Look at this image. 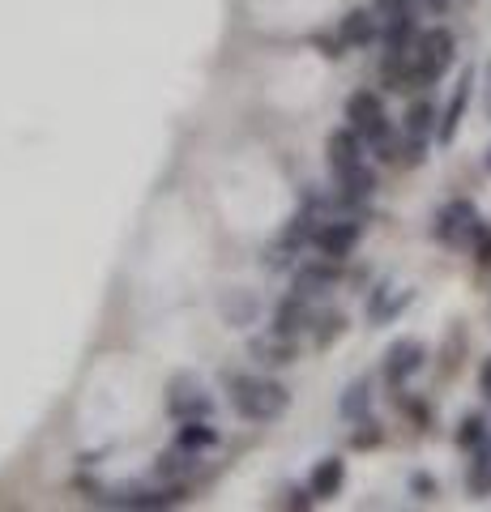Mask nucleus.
I'll list each match as a JSON object with an SVG mask.
<instances>
[{
    "instance_id": "7",
    "label": "nucleus",
    "mask_w": 491,
    "mask_h": 512,
    "mask_svg": "<svg viewBox=\"0 0 491 512\" xmlns=\"http://www.w3.org/2000/svg\"><path fill=\"white\" fill-rule=\"evenodd\" d=\"M248 355L257 359L261 367H287L299 355V338H291V333H282V329L269 325L265 333H257V338L248 342Z\"/></svg>"
},
{
    "instance_id": "22",
    "label": "nucleus",
    "mask_w": 491,
    "mask_h": 512,
    "mask_svg": "<svg viewBox=\"0 0 491 512\" xmlns=\"http://www.w3.org/2000/svg\"><path fill=\"white\" fill-rule=\"evenodd\" d=\"M466 483H470L474 495H491V448L487 444H479V457H474Z\"/></svg>"
},
{
    "instance_id": "8",
    "label": "nucleus",
    "mask_w": 491,
    "mask_h": 512,
    "mask_svg": "<svg viewBox=\"0 0 491 512\" xmlns=\"http://www.w3.org/2000/svg\"><path fill=\"white\" fill-rule=\"evenodd\" d=\"M334 282H338V261L321 256V261H304L295 269V286H291V291L304 295V299H321V295L334 291Z\"/></svg>"
},
{
    "instance_id": "20",
    "label": "nucleus",
    "mask_w": 491,
    "mask_h": 512,
    "mask_svg": "<svg viewBox=\"0 0 491 512\" xmlns=\"http://www.w3.org/2000/svg\"><path fill=\"white\" fill-rule=\"evenodd\" d=\"M257 312H261V303L252 299L248 291H231L223 299V316L231 320V325H248V320H257Z\"/></svg>"
},
{
    "instance_id": "11",
    "label": "nucleus",
    "mask_w": 491,
    "mask_h": 512,
    "mask_svg": "<svg viewBox=\"0 0 491 512\" xmlns=\"http://www.w3.org/2000/svg\"><path fill=\"white\" fill-rule=\"evenodd\" d=\"M316 325V312H312V299H304V295H287L278 303V312H274V329H282V333H291V338H299V333H308Z\"/></svg>"
},
{
    "instance_id": "27",
    "label": "nucleus",
    "mask_w": 491,
    "mask_h": 512,
    "mask_svg": "<svg viewBox=\"0 0 491 512\" xmlns=\"http://www.w3.org/2000/svg\"><path fill=\"white\" fill-rule=\"evenodd\" d=\"M312 500H316L312 491H287V500H282V504H287V508H308Z\"/></svg>"
},
{
    "instance_id": "25",
    "label": "nucleus",
    "mask_w": 491,
    "mask_h": 512,
    "mask_svg": "<svg viewBox=\"0 0 491 512\" xmlns=\"http://www.w3.org/2000/svg\"><path fill=\"white\" fill-rule=\"evenodd\" d=\"M470 244H474V265L491 269V227H483V222H479V231H474Z\"/></svg>"
},
{
    "instance_id": "16",
    "label": "nucleus",
    "mask_w": 491,
    "mask_h": 512,
    "mask_svg": "<svg viewBox=\"0 0 491 512\" xmlns=\"http://www.w3.org/2000/svg\"><path fill=\"white\" fill-rule=\"evenodd\" d=\"M406 303H410V291H398V286L385 282V286H380V291L372 295V303H368V320H372V325H385V320L398 316Z\"/></svg>"
},
{
    "instance_id": "30",
    "label": "nucleus",
    "mask_w": 491,
    "mask_h": 512,
    "mask_svg": "<svg viewBox=\"0 0 491 512\" xmlns=\"http://www.w3.org/2000/svg\"><path fill=\"white\" fill-rule=\"evenodd\" d=\"M487 167H491V154H487Z\"/></svg>"
},
{
    "instance_id": "1",
    "label": "nucleus",
    "mask_w": 491,
    "mask_h": 512,
    "mask_svg": "<svg viewBox=\"0 0 491 512\" xmlns=\"http://www.w3.org/2000/svg\"><path fill=\"white\" fill-rule=\"evenodd\" d=\"M227 393H231V406L240 419L248 423H274L287 414L291 406V393L282 389L278 380H269V376H244V372H227Z\"/></svg>"
},
{
    "instance_id": "21",
    "label": "nucleus",
    "mask_w": 491,
    "mask_h": 512,
    "mask_svg": "<svg viewBox=\"0 0 491 512\" xmlns=\"http://www.w3.org/2000/svg\"><path fill=\"white\" fill-rule=\"evenodd\" d=\"M372 9H376V18H380V30L415 18V0H372Z\"/></svg>"
},
{
    "instance_id": "18",
    "label": "nucleus",
    "mask_w": 491,
    "mask_h": 512,
    "mask_svg": "<svg viewBox=\"0 0 491 512\" xmlns=\"http://www.w3.org/2000/svg\"><path fill=\"white\" fill-rule=\"evenodd\" d=\"M402 133L427 141V133H436V107L427 103V99L410 103V107H406V116H402Z\"/></svg>"
},
{
    "instance_id": "23",
    "label": "nucleus",
    "mask_w": 491,
    "mask_h": 512,
    "mask_svg": "<svg viewBox=\"0 0 491 512\" xmlns=\"http://www.w3.org/2000/svg\"><path fill=\"white\" fill-rule=\"evenodd\" d=\"M457 444H462V448H479V444H487V423H483V414H466V419H462V431H457Z\"/></svg>"
},
{
    "instance_id": "28",
    "label": "nucleus",
    "mask_w": 491,
    "mask_h": 512,
    "mask_svg": "<svg viewBox=\"0 0 491 512\" xmlns=\"http://www.w3.org/2000/svg\"><path fill=\"white\" fill-rule=\"evenodd\" d=\"M479 384H483V393L491 397V359H483V367H479Z\"/></svg>"
},
{
    "instance_id": "5",
    "label": "nucleus",
    "mask_w": 491,
    "mask_h": 512,
    "mask_svg": "<svg viewBox=\"0 0 491 512\" xmlns=\"http://www.w3.org/2000/svg\"><path fill=\"white\" fill-rule=\"evenodd\" d=\"M210 410H214V402H210V393L201 389L197 376H176V380H171V389H167V414L176 423H184V419H210Z\"/></svg>"
},
{
    "instance_id": "6",
    "label": "nucleus",
    "mask_w": 491,
    "mask_h": 512,
    "mask_svg": "<svg viewBox=\"0 0 491 512\" xmlns=\"http://www.w3.org/2000/svg\"><path fill=\"white\" fill-rule=\"evenodd\" d=\"M474 231H479V210L470 201H449L436 214V227H432L440 244H466V239H474Z\"/></svg>"
},
{
    "instance_id": "2",
    "label": "nucleus",
    "mask_w": 491,
    "mask_h": 512,
    "mask_svg": "<svg viewBox=\"0 0 491 512\" xmlns=\"http://www.w3.org/2000/svg\"><path fill=\"white\" fill-rule=\"evenodd\" d=\"M453 52H457V43L445 26H432V30H423L419 43H415V86H432L445 77V69L453 64Z\"/></svg>"
},
{
    "instance_id": "15",
    "label": "nucleus",
    "mask_w": 491,
    "mask_h": 512,
    "mask_svg": "<svg viewBox=\"0 0 491 512\" xmlns=\"http://www.w3.org/2000/svg\"><path fill=\"white\" fill-rule=\"evenodd\" d=\"M197 461H201V453H193V448L176 444V448H171V453H163V457H158L154 474L163 478V483H171V487H184V478L197 470Z\"/></svg>"
},
{
    "instance_id": "10",
    "label": "nucleus",
    "mask_w": 491,
    "mask_h": 512,
    "mask_svg": "<svg viewBox=\"0 0 491 512\" xmlns=\"http://www.w3.org/2000/svg\"><path fill=\"white\" fill-rule=\"evenodd\" d=\"M423 342H415V338H402V342H393L389 350H385V380L389 384H402V380H410L423 367Z\"/></svg>"
},
{
    "instance_id": "24",
    "label": "nucleus",
    "mask_w": 491,
    "mask_h": 512,
    "mask_svg": "<svg viewBox=\"0 0 491 512\" xmlns=\"http://www.w3.org/2000/svg\"><path fill=\"white\" fill-rule=\"evenodd\" d=\"M316 325H321L316 329V346H329L346 329V316L342 312H325V316H316Z\"/></svg>"
},
{
    "instance_id": "12",
    "label": "nucleus",
    "mask_w": 491,
    "mask_h": 512,
    "mask_svg": "<svg viewBox=\"0 0 491 512\" xmlns=\"http://www.w3.org/2000/svg\"><path fill=\"white\" fill-rule=\"evenodd\" d=\"M470 90H474V73L466 69L462 77H457V86H453V99H449V107H445V116H440V124H436V137L449 141L457 137V128H462V116H466V103H470Z\"/></svg>"
},
{
    "instance_id": "9",
    "label": "nucleus",
    "mask_w": 491,
    "mask_h": 512,
    "mask_svg": "<svg viewBox=\"0 0 491 512\" xmlns=\"http://www.w3.org/2000/svg\"><path fill=\"white\" fill-rule=\"evenodd\" d=\"M325 158H329V171H334V175L359 167V163H363V137L355 133L351 124L334 128V133H329V141H325Z\"/></svg>"
},
{
    "instance_id": "3",
    "label": "nucleus",
    "mask_w": 491,
    "mask_h": 512,
    "mask_svg": "<svg viewBox=\"0 0 491 512\" xmlns=\"http://www.w3.org/2000/svg\"><path fill=\"white\" fill-rule=\"evenodd\" d=\"M346 120H351L355 133L368 141V146H380L385 137H393L389 128V116H385V103H380L376 90H359L346 99Z\"/></svg>"
},
{
    "instance_id": "14",
    "label": "nucleus",
    "mask_w": 491,
    "mask_h": 512,
    "mask_svg": "<svg viewBox=\"0 0 491 512\" xmlns=\"http://www.w3.org/2000/svg\"><path fill=\"white\" fill-rule=\"evenodd\" d=\"M342 483H346V461L342 457H321L308 474V491L316 495V500H334V495L342 491Z\"/></svg>"
},
{
    "instance_id": "17",
    "label": "nucleus",
    "mask_w": 491,
    "mask_h": 512,
    "mask_svg": "<svg viewBox=\"0 0 491 512\" xmlns=\"http://www.w3.org/2000/svg\"><path fill=\"white\" fill-rule=\"evenodd\" d=\"M176 444L193 448V453H205V448L218 444V431L210 427V419H184L180 431H176Z\"/></svg>"
},
{
    "instance_id": "29",
    "label": "nucleus",
    "mask_w": 491,
    "mask_h": 512,
    "mask_svg": "<svg viewBox=\"0 0 491 512\" xmlns=\"http://www.w3.org/2000/svg\"><path fill=\"white\" fill-rule=\"evenodd\" d=\"M423 5H427V9H445L449 0H423Z\"/></svg>"
},
{
    "instance_id": "4",
    "label": "nucleus",
    "mask_w": 491,
    "mask_h": 512,
    "mask_svg": "<svg viewBox=\"0 0 491 512\" xmlns=\"http://www.w3.org/2000/svg\"><path fill=\"white\" fill-rule=\"evenodd\" d=\"M359 235H363V227H359L355 214H334V218L321 222V231H316L312 248L321 252V256H329V261H346V256L355 252Z\"/></svg>"
},
{
    "instance_id": "26",
    "label": "nucleus",
    "mask_w": 491,
    "mask_h": 512,
    "mask_svg": "<svg viewBox=\"0 0 491 512\" xmlns=\"http://www.w3.org/2000/svg\"><path fill=\"white\" fill-rule=\"evenodd\" d=\"M351 444H355V448H376V444H380V423L359 419V431L351 436Z\"/></svg>"
},
{
    "instance_id": "19",
    "label": "nucleus",
    "mask_w": 491,
    "mask_h": 512,
    "mask_svg": "<svg viewBox=\"0 0 491 512\" xmlns=\"http://www.w3.org/2000/svg\"><path fill=\"white\" fill-rule=\"evenodd\" d=\"M368 406H372V380L363 376V380H355L351 389L342 393L338 414H342V419H363V414H368Z\"/></svg>"
},
{
    "instance_id": "13",
    "label": "nucleus",
    "mask_w": 491,
    "mask_h": 512,
    "mask_svg": "<svg viewBox=\"0 0 491 512\" xmlns=\"http://www.w3.org/2000/svg\"><path fill=\"white\" fill-rule=\"evenodd\" d=\"M338 39L346 43V47H368V43H376L380 39V18H376V9H351L342 18V26H338Z\"/></svg>"
}]
</instances>
